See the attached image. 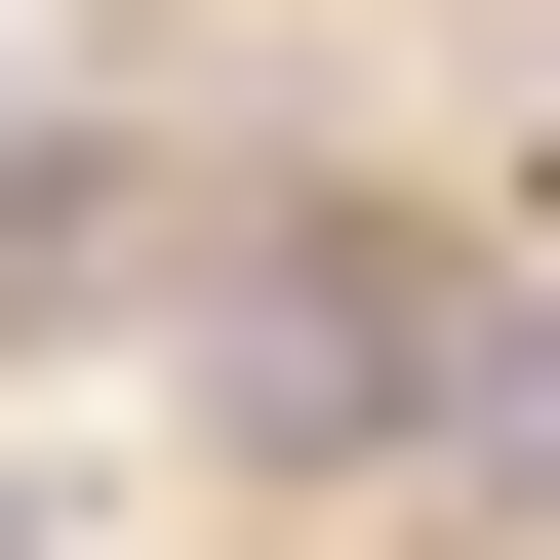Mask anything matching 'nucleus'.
Instances as JSON below:
<instances>
[{"instance_id":"obj_2","label":"nucleus","mask_w":560,"mask_h":560,"mask_svg":"<svg viewBox=\"0 0 560 560\" xmlns=\"http://www.w3.org/2000/svg\"><path fill=\"white\" fill-rule=\"evenodd\" d=\"M0 560H81V521H40V480H0Z\"/></svg>"},{"instance_id":"obj_1","label":"nucleus","mask_w":560,"mask_h":560,"mask_svg":"<svg viewBox=\"0 0 560 560\" xmlns=\"http://www.w3.org/2000/svg\"><path fill=\"white\" fill-rule=\"evenodd\" d=\"M400 361H441V241L400 200H241L200 241V441L241 480H400Z\"/></svg>"}]
</instances>
